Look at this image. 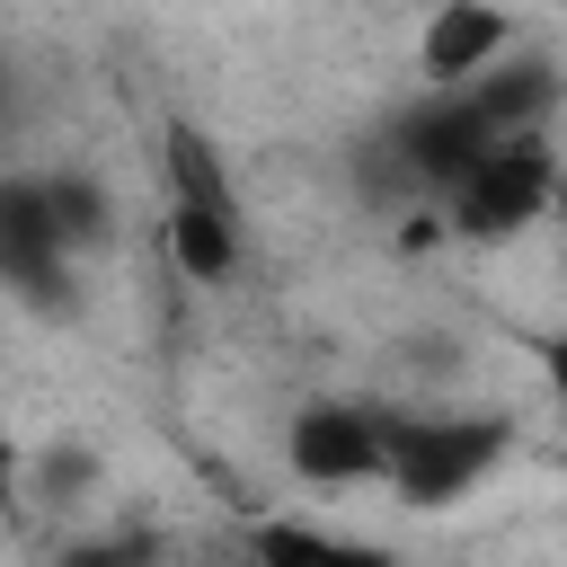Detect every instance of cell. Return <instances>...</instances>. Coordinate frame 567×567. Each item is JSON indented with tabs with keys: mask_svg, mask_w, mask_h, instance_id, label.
Returning a JSON list of instances; mask_svg holds the SVG:
<instances>
[{
	"mask_svg": "<svg viewBox=\"0 0 567 567\" xmlns=\"http://www.w3.org/2000/svg\"><path fill=\"white\" fill-rule=\"evenodd\" d=\"M9 470H18V452H9V434H0V487H9Z\"/></svg>",
	"mask_w": 567,
	"mask_h": 567,
	"instance_id": "cell-13",
	"label": "cell"
},
{
	"mask_svg": "<svg viewBox=\"0 0 567 567\" xmlns=\"http://www.w3.org/2000/svg\"><path fill=\"white\" fill-rule=\"evenodd\" d=\"M390 443L399 425H381L372 408H310L284 434V461L319 487H354V478H390Z\"/></svg>",
	"mask_w": 567,
	"mask_h": 567,
	"instance_id": "cell-3",
	"label": "cell"
},
{
	"mask_svg": "<svg viewBox=\"0 0 567 567\" xmlns=\"http://www.w3.org/2000/svg\"><path fill=\"white\" fill-rule=\"evenodd\" d=\"M549 390H558V416H567V337L549 346Z\"/></svg>",
	"mask_w": 567,
	"mask_h": 567,
	"instance_id": "cell-10",
	"label": "cell"
},
{
	"mask_svg": "<svg viewBox=\"0 0 567 567\" xmlns=\"http://www.w3.org/2000/svg\"><path fill=\"white\" fill-rule=\"evenodd\" d=\"M505 9L496 0H443L434 18H425V80L434 89H470L478 71H496V53H505Z\"/></svg>",
	"mask_w": 567,
	"mask_h": 567,
	"instance_id": "cell-6",
	"label": "cell"
},
{
	"mask_svg": "<svg viewBox=\"0 0 567 567\" xmlns=\"http://www.w3.org/2000/svg\"><path fill=\"white\" fill-rule=\"evenodd\" d=\"M62 567H124L115 549H80V558H62Z\"/></svg>",
	"mask_w": 567,
	"mask_h": 567,
	"instance_id": "cell-12",
	"label": "cell"
},
{
	"mask_svg": "<svg viewBox=\"0 0 567 567\" xmlns=\"http://www.w3.org/2000/svg\"><path fill=\"white\" fill-rule=\"evenodd\" d=\"M549 213H558V266H567V177H558V195H549Z\"/></svg>",
	"mask_w": 567,
	"mask_h": 567,
	"instance_id": "cell-11",
	"label": "cell"
},
{
	"mask_svg": "<svg viewBox=\"0 0 567 567\" xmlns=\"http://www.w3.org/2000/svg\"><path fill=\"white\" fill-rule=\"evenodd\" d=\"M461 97H470L496 133H532V115L558 97V71H549V62H505V71H478Z\"/></svg>",
	"mask_w": 567,
	"mask_h": 567,
	"instance_id": "cell-8",
	"label": "cell"
},
{
	"mask_svg": "<svg viewBox=\"0 0 567 567\" xmlns=\"http://www.w3.org/2000/svg\"><path fill=\"white\" fill-rule=\"evenodd\" d=\"M496 142H505V133H496V124H487V115H478L461 89H443L425 115H408V133H399V159H408L425 186H443V195H452V186H461V177H470V168H478Z\"/></svg>",
	"mask_w": 567,
	"mask_h": 567,
	"instance_id": "cell-4",
	"label": "cell"
},
{
	"mask_svg": "<svg viewBox=\"0 0 567 567\" xmlns=\"http://www.w3.org/2000/svg\"><path fill=\"white\" fill-rule=\"evenodd\" d=\"M62 248H71V230H62L53 195H44V186H0V284H18V292H53Z\"/></svg>",
	"mask_w": 567,
	"mask_h": 567,
	"instance_id": "cell-5",
	"label": "cell"
},
{
	"mask_svg": "<svg viewBox=\"0 0 567 567\" xmlns=\"http://www.w3.org/2000/svg\"><path fill=\"white\" fill-rule=\"evenodd\" d=\"M558 195V159L540 151V133H505L461 186H452V230L461 239H523Z\"/></svg>",
	"mask_w": 567,
	"mask_h": 567,
	"instance_id": "cell-1",
	"label": "cell"
},
{
	"mask_svg": "<svg viewBox=\"0 0 567 567\" xmlns=\"http://www.w3.org/2000/svg\"><path fill=\"white\" fill-rule=\"evenodd\" d=\"M257 567H381V549L337 540V532H310V523H266L257 532Z\"/></svg>",
	"mask_w": 567,
	"mask_h": 567,
	"instance_id": "cell-9",
	"label": "cell"
},
{
	"mask_svg": "<svg viewBox=\"0 0 567 567\" xmlns=\"http://www.w3.org/2000/svg\"><path fill=\"white\" fill-rule=\"evenodd\" d=\"M505 461V425H478V416H461V425H399V443H390V487L408 496V505H452L478 470H496Z\"/></svg>",
	"mask_w": 567,
	"mask_h": 567,
	"instance_id": "cell-2",
	"label": "cell"
},
{
	"mask_svg": "<svg viewBox=\"0 0 567 567\" xmlns=\"http://www.w3.org/2000/svg\"><path fill=\"white\" fill-rule=\"evenodd\" d=\"M168 213L177 221H213V230H239V204H230V177L213 159V142L195 124L168 133Z\"/></svg>",
	"mask_w": 567,
	"mask_h": 567,
	"instance_id": "cell-7",
	"label": "cell"
}]
</instances>
